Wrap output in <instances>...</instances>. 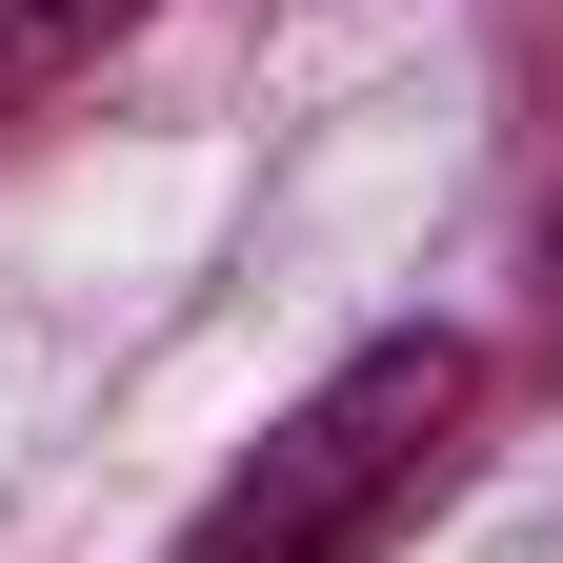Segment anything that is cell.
<instances>
[{
  "label": "cell",
  "instance_id": "cell-1",
  "mask_svg": "<svg viewBox=\"0 0 563 563\" xmlns=\"http://www.w3.org/2000/svg\"><path fill=\"white\" fill-rule=\"evenodd\" d=\"M463 402H483V342H463V322L342 342V363L222 463V504H201L162 563H383V543L422 523V483L463 463Z\"/></svg>",
  "mask_w": 563,
  "mask_h": 563
},
{
  "label": "cell",
  "instance_id": "cell-2",
  "mask_svg": "<svg viewBox=\"0 0 563 563\" xmlns=\"http://www.w3.org/2000/svg\"><path fill=\"white\" fill-rule=\"evenodd\" d=\"M141 21V0H0V101H41V81H81V60Z\"/></svg>",
  "mask_w": 563,
  "mask_h": 563
}]
</instances>
